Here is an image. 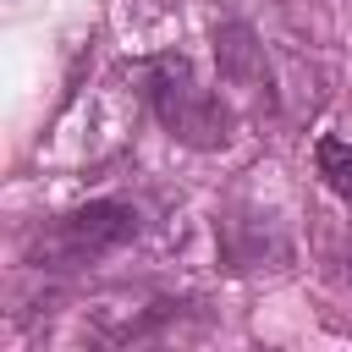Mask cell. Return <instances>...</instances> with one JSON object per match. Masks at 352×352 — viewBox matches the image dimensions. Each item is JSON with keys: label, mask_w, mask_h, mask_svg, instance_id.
I'll list each match as a JSON object with an SVG mask.
<instances>
[{"label": "cell", "mask_w": 352, "mask_h": 352, "mask_svg": "<svg viewBox=\"0 0 352 352\" xmlns=\"http://www.w3.org/2000/svg\"><path fill=\"white\" fill-rule=\"evenodd\" d=\"M143 88H148V110L160 116V126H165L176 143L204 148V154L231 143L236 116H231V104H226L214 88L198 82V72H192L187 55H154V60L143 66Z\"/></svg>", "instance_id": "6da1fadb"}, {"label": "cell", "mask_w": 352, "mask_h": 352, "mask_svg": "<svg viewBox=\"0 0 352 352\" xmlns=\"http://www.w3.org/2000/svg\"><path fill=\"white\" fill-rule=\"evenodd\" d=\"M138 236V209L121 204V198H94L60 220H50L38 236H33V264L38 270H82L116 248H126Z\"/></svg>", "instance_id": "7a4b0ae2"}, {"label": "cell", "mask_w": 352, "mask_h": 352, "mask_svg": "<svg viewBox=\"0 0 352 352\" xmlns=\"http://www.w3.org/2000/svg\"><path fill=\"white\" fill-rule=\"evenodd\" d=\"M214 66H220V82L248 94V99H270V66H264V44L248 22L226 16L214 22Z\"/></svg>", "instance_id": "3957f363"}, {"label": "cell", "mask_w": 352, "mask_h": 352, "mask_svg": "<svg viewBox=\"0 0 352 352\" xmlns=\"http://www.w3.org/2000/svg\"><path fill=\"white\" fill-rule=\"evenodd\" d=\"M314 170L324 176V187H330L336 198L352 204V143H346V138H319V143H314Z\"/></svg>", "instance_id": "277c9868"}]
</instances>
